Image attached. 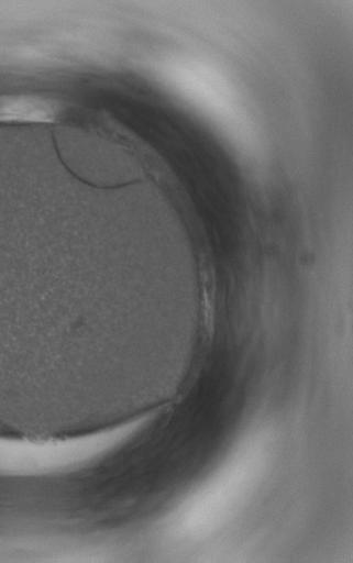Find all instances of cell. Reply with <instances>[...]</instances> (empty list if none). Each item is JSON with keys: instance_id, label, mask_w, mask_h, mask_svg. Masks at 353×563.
<instances>
[{"instance_id": "6da1fadb", "label": "cell", "mask_w": 353, "mask_h": 563, "mask_svg": "<svg viewBox=\"0 0 353 563\" xmlns=\"http://www.w3.org/2000/svg\"><path fill=\"white\" fill-rule=\"evenodd\" d=\"M62 114L58 103L34 96L0 97V122H53Z\"/></svg>"}]
</instances>
